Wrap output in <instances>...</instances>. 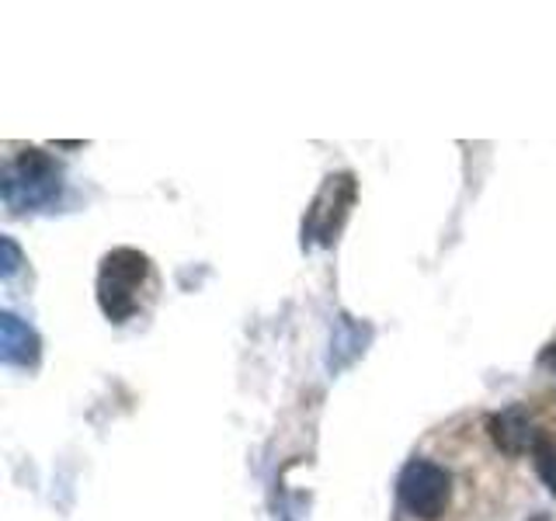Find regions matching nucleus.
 <instances>
[{
	"label": "nucleus",
	"mask_w": 556,
	"mask_h": 521,
	"mask_svg": "<svg viewBox=\"0 0 556 521\" xmlns=\"http://www.w3.org/2000/svg\"><path fill=\"white\" fill-rule=\"evenodd\" d=\"M63 191V167L39 147H25L0 174V195L11 213L46 208Z\"/></svg>",
	"instance_id": "1"
},
{
	"label": "nucleus",
	"mask_w": 556,
	"mask_h": 521,
	"mask_svg": "<svg viewBox=\"0 0 556 521\" xmlns=\"http://www.w3.org/2000/svg\"><path fill=\"white\" fill-rule=\"evenodd\" d=\"M150 275V257L132 247H115L98 268V306L112 323H126L139 309V289Z\"/></svg>",
	"instance_id": "2"
},
{
	"label": "nucleus",
	"mask_w": 556,
	"mask_h": 521,
	"mask_svg": "<svg viewBox=\"0 0 556 521\" xmlns=\"http://www.w3.org/2000/svg\"><path fill=\"white\" fill-rule=\"evenodd\" d=\"M355 199H358L355 174H330V178H324L317 199H313V205L303 216V247H313V243L330 247L338 240L348 213H352Z\"/></svg>",
	"instance_id": "3"
},
{
	"label": "nucleus",
	"mask_w": 556,
	"mask_h": 521,
	"mask_svg": "<svg viewBox=\"0 0 556 521\" xmlns=\"http://www.w3.org/2000/svg\"><path fill=\"white\" fill-rule=\"evenodd\" d=\"M396 497L407 514L421 521H439L452 504V476L431 459H410L400 469Z\"/></svg>",
	"instance_id": "4"
},
{
	"label": "nucleus",
	"mask_w": 556,
	"mask_h": 521,
	"mask_svg": "<svg viewBox=\"0 0 556 521\" xmlns=\"http://www.w3.org/2000/svg\"><path fill=\"white\" fill-rule=\"evenodd\" d=\"M486 428H491V439H494V445L504 452V456H526V452L532 456L539 434H543L532 424V414L521 404L494 414L491 421H486Z\"/></svg>",
	"instance_id": "5"
},
{
	"label": "nucleus",
	"mask_w": 556,
	"mask_h": 521,
	"mask_svg": "<svg viewBox=\"0 0 556 521\" xmlns=\"http://www.w3.org/2000/svg\"><path fill=\"white\" fill-rule=\"evenodd\" d=\"M0 358L17 369H35L42 358L39 334L14 313H0Z\"/></svg>",
	"instance_id": "6"
},
{
	"label": "nucleus",
	"mask_w": 556,
	"mask_h": 521,
	"mask_svg": "<svg viewBox=\"0 0 556 521\" xmlns=\"http://www.w3.org/2000/svg\"><path fill=\"white\" fill-rule=\"evenodd\" d=\"M532 462H535L539 480H543L549 486V494L556 497V445H553V439H549L546 431L539 434V442L532 448Z\"/></svg>",
	"instance_id": "7"
},
{
	"label": "nucleus",
	"mask_w": 556,
	"mask_h": 521,
	"mask_svg": "<svg viewBox=\"0 0 556 521\" xmlns=\"http://www.w3.org/2000/svg\"><path fill=\"white\" fill-rule=\"evenodd\" d=\"M17 268H22V247L11 237H0V275L11 278Z\"/></svg>",
	"instance_id": "8"
},
{
	"label": "nucleus",
	"mask_w": 556,
	"mask_h": 521,
	"mask_svg": "<svg viewBox=\"0 0 556 521\" xmlns=\"http://www.w3.org/2000/svg\"><path fill=\"white\" fill-rule=\"evenodd\" d=\"M539 369H546L549 376H556V338L539 352Z\"/></svg>",
	"instance_id": "9"
},
{
	"label": "nucleus",
	"mask_w": 556,
	"mask_h": 521,
	"mask_svg": "<svg viewBox=\"0 0 556 521\" xmlns=\"http://www.w3.org/2000/svg\"><path fill=\"white\" fill-rule=\"evenodd\" d=\"M532 521H549V518H546V514H535Z\"/></svg>",
	"instance_id": "10"
}]
</instances>
